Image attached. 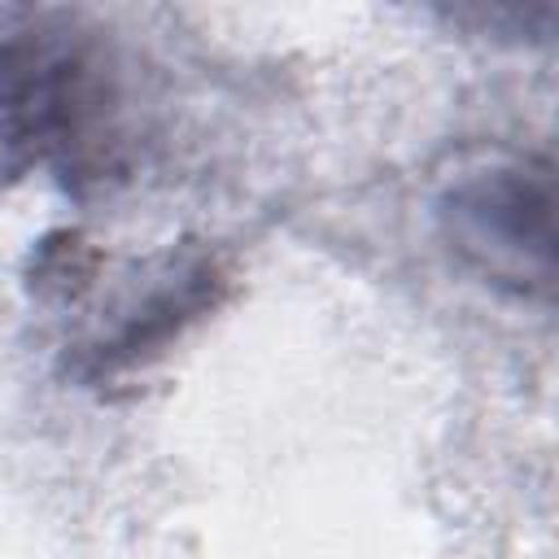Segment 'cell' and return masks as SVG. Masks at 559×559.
<instances>
[{
    "label": "cell",
    "instance_id": "cell-1",
    "mask_svg": "<svg viewBox=\"0 0 559 559\" xmlns=\"http://www.w3.org/2000/svg\"><path fill=\"white\" fill-rule=\"evenodd\" d=\"M35 166L74 192L118 179L122 79L109 44L79 13L0 4V183Z\"/></svg>",
    "mask_w": 559,
    "mask_h": 559
},
{
    "label": "cell",
    "instance_id": "cell-2",
    "mask_svg": "<svg viewBox=\"0 0 559 559\" xmlns=\"http://www.w3.org/2000/svg\"><path fill=\"white\" fill-rule=\"evenodd\" d=\"M445 249L489 288L546 301L555 288V166L550 157H493L454 175L437 197Z\"/></svg>",
    "mask_w": 559,
    "mask_h": 559
},
{
    "label": "cell",
    "instance_id": "cell-3",
    "mask_svg": "<svg viewBox=\"0 0 559 559\" xmlns=\"http://www.w3.org/2000/svg\"><path fill=\"white\" fill-rule=\"evenodd\" d=\"M223 284L227 275L210 253H183V258L170 253L162 271L122 301L114 328L70 349V371L83 384H105L148 367L157 354H166L170 341H179L188 323H197L218 306Z\"/></svg>",
    "mask_w": 559,
    "mask_h": 559
}]
</instances>
